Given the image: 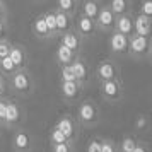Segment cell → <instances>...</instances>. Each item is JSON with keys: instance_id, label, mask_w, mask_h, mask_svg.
<instances>
[{"instance_id": "obj_1", "label": "cell", "mask_w": 152, "mask_h": 152, "mask_svg": "<svg viewBox=\"0 0 152 152\" xmlns=\"http://www.w3.org/2000/svg\"><path fill=\"white\" fill-rule=\"evenodd\" d=\"M75 120L79 123V126H86V128L97 125V121H99V108H97V104L92 99H84L82 103L79 104V108H77Z\"/></svg>"}, {"instance_id": "obj_2", "label": "cell", "mask_w": 152, "mask_h": 152, "mask_svg": "<svg viewBox=\"0 0 152 152\" xmlns=\"http://www.w3.org/2000/svg\"><path fill=\"white\" fill-rule=\"evenodd\" d=\"M10 86L12 89L21 94V96H29L33 89H34V80H33V75L28 69H22V70H17L10 75Z\"/></svg>"}, {"instance_id": "obj_3", "label": "cell", "mask_w": 152, "mask_h": 152, "mask_svg": "<svg viewBox=\"0 0 152 152\" xmlns=\"http://www.w3.org/2000/svg\"><path fill=\"white\" fill-rule=\"evenodd\" d=\"M99 94L108 103H120L123 99V84L120 79L99 82Z\"/></svg>"}, {"instance_id": "obj_4", "label": "cell", "mask_w": 152, "mask_h": 152, "mask_svg": "<svg viewBox=\"0 0 152 152\" xmlns=\"http://www.w3.org/2000/svg\"><path fill=\"white\" fill-rule=\"evenodd\" d=\"M149 51H151V39H149V38L137 36V34H132L130 38H128L126 53H128L132 58H135V60L147 58V56H149Z\"/></svg>"}, {"instance_id": "obj_5", "label": "cell", "mask_w": 152, "mask_h": 152, "mask_svg": "<svg viewBox=\"0 0 152 152\" xmlns=\"http://www.w3.org/2000/svg\"><path fill=\"white\" fill-rule=\"evenodd\" d=\"M55 128L62 132L70 142H74V144H75L77 137H79V123H77V120H75L74 115H70V113L62 115V116L56 120Z\"/></svg>"}, {"instance_id": "obj_6", "label": "cell", "mask_w": 152, "mask_h": 152, "mask_svg": "<svg viewBox=\"0 0 152 152\" xmlns=\"http://www.w3.org/2000/svg\"><path fill=\"white\" fill-rule=\"evenodd\" d=\"M96 79L99 82L120 79V67H118V63L115 62V60H111V58L101 60L96 67Z\"/></svg>"}, {"instance_id": "obj_7", "label": "cell", "mask_w": 152, "mask_h": 152, "mask_svg": "<svg viewBox=\"0 0 152 152\" xmlns=\"http://www.w3.org/2000/svg\"><path fill=\"white\" fill-rule=\"evenodd\" d=\"M74 31H75L82 39H91V38H94V34L97 33L96 21H92V19H89V17H84V15L77 14L75 21H74Z\"/></svg>"}, {"instance_id": "obj_8", "label": "cell", "mask_w": 152, "mask_h": 152, "mask_svg": "<svg viewBox=\"0 0 152 152\" xmlns=\"http://www.w3.org/2000/svg\"><path fill=\"white\" fill-rule=\"evenodd\" d=\"M12 149L15 152H31L33 151V138L24 128H17L12 137Z\"/></svg>"}, {"instance_id": "obj_9", "label": "cell", "mask_w": 152, "mask_h": 152, "mask_svg": "<svg viewBox=\"0 0 152 152\" xmlns=\"http://www.w3.org/2000/svg\"><path fill=\"white\" fill-rule=\"evenodd\" d=\"M69 67H70V70H72L74 77H75V80L80 84V86H84V84L87 82V79H89V67H87V62H86L84 58L75 56Z\"/></svg>"}, {"instance_id": "obj_10", "label": "cell", "mask_w": 152, "mask_h": 152, "mask_svg": "<svg viewBox=\"0 0 152 152\" xmlns=\"http://www.w3.org/2000/svg\"><path fill=\"white\" fill-rule=\"evenodd\" d=\"M60 45H63L65 48H69L75 56H79L80 50H82V38L72 29V31H67V33L60 34Z\"/></svg>"}, {"instance_id": "obj_11", "label": "cell", "mask_w": 152, "mask_h": 152, "mask_svg": "<svg viewBox=\"0 0 152 152\" xmlns=\"http://www.w3.org/2000/svg\"><path fill=\"white\" fill-rule=\"evenodd\" d=\"M96 26L103 33H111L113 31V28H115V15L110 12L108 5L99 7V12H97V17H96Z\"/></svg>"}, {"instance_id": "obj_12", "label": "cell", "mask_w": 152, "mask_h": 152, "mask_svg": "<svg viewBox=\"0 0 152 152\" xmlns=\"http://www.w3.org/2000/svg\"><path fill=\"white\" fill-rule=\"evenodd\" d=\"M9 58L12 60V63L15 65L17 70H22V69H28V51L22 45H17V43H12L10 46V53H9Z\"/></svg>"}, {"instance_id": "obj_13", "label": "cell", "mask_w": 152, "mask_h": 152, "mask_svg": "<svg viewBox=\"0 0 152 152\" xmlns=\"http://www.w3.org/2000/svg\"><path fill=\"white\" fill-rule=\"evenodd\" d=\"M113 31L130 38L133 34V14L126 12V14H121L118 17H115V28H113Z\"/></svg>"}, {"instance_id": "obj_14", "label": "cell", "mask_w": 152, "mask_h": 152, "mask_svg": "<svg viewBox=\"0 0 152 152\" xmlns=\"http://www.w3.org/2000/svg\"><path fill=\"white\" fill-rule=\"evenodd\" d=\"M82 89L84 86H80L79 82H60V96L69 103L77 101L82 94Z\"/></svg>"}, {"instance_id": "obj_15", "label": "cell", "mask_w": 152, "mask_h": 152, "mask_svg": "<svg viewBox=\"0 0 152 152\" xmlns=\"http://www.w3.org/2000/svg\"><path fill=\"white\" fill-rule=\"evenodd\" d=\"M110 51L115 55H123L126 53V46H128V38L123 34H120L116 31H111L110 33V41H108Z\"/></svg>"}, {"instance_id": "obj_16", "label": "cell", "mask_w": 152, "mask_h": 152, "mask_svg": "<svg viewBox=\"0 0 152 152\" xmlns=\"http://www.w3.org/2000/svg\"><path fill=\"white\" fill-rule=\"evenodd\" d=\"M151 29H152V19L151 17H145V15H142V14H137L133 17V34L149 38Z\"/></svg>"}, {"instance_id": "obj_17", "label": "cell", "mask_w": 152, "mask_h": 152, "mask_svg": "<svg viewBox=\"0 0 152 152\" xmlns=\"http://www.w3.org/2000/svg\"><path fill=\"white\" fill-rule=\"evenodd\" d=\"M55 22H56V36L74 29V17L63 14L60 10H55Z\"/></svg>"}, {"instance_id": "obj_18", "label": "cell", "mask_w": 152, "mask_h": 152, "mask_svg": "<svg viewBox=\"0 0 152 152\" xmlns=\"http://www.w3.org/2000/svg\"><path fill=\"white\" fill-rule=\"evenodd\" d=\"M19 121H21V106L15 103V101H9L4 126H15Z\"/></svg>"}, {"instance_id": "obj_19", "label": "cell", "mask_w": 152, "mask_h": 152, "mask_svg": "<svg viewBox=\"0 0 152 152\" xmlns=\"http://www.w3.org/2000/svg\"><path fill=\"white\" fill-rule=\"evenodd\" d=\"M31 31H33V34H34L36 38H39V39H50V38H51L48 28H46V24H45L43 14H39L34 21H33V24H31Z\"/></svg>"}, {"instance_id": "obj_20", "label": "cell", "mask_w": 152, "mask_h": 152, "mask_svg": "<svg viewBox=\"0 0 152 152\" xmlns=\"http://www.w3.org/2000/svg\"><path fill=\"white\" fill-rule=\"evenodd\" d=\"M97 12H99V4H97V0H82V2H80V12H79L80 15L96 21Z\"/></svg>"}, {"instance_id": "obj_21", "label": "cell", "mask_w": 152, "mask_h": 152, "mask_svg": "<svg viewBox=\"0 0 152 152\" xmlns=\"http://www.w3.org/2000/svg\"><path fill=\"white\" fill-rule=\"evenodd\" d=\"M55 58H56V63L60 67H67V65L72 63V60L75 58V55L69 48H65L63 45H58L56 46V51H55Z\"/></svg>"}, {"instance_id": "obj_22", "label": "cell", "mask_w": 152, "mask_h": 152, "mask_svg": "<svg viewBox=\"0 0 152 152\" xmlns=\"http://www.w3.org/2000/svg\"><path fill=\"white\" fill-rule=\"evenodd\" d=\"M130 5H132V0H111L108 4V9L115 17H118L121 14L130 12Z\"/></svg>"}, {"instance_id": "obj_23", "label": "cell", "mask_w": 152, "mask_h": 152, "mask_svg": "<svg viewBox=\"0 0 152 152\" xmlns=\"http://www.w3.org/2000/svg\"><path fill=\"white\" fill-rule=\"evenodd\" d=\"M77 9H79V0H56V9L63 14L74 17L77 14Z\"/></svg>"}, {"instance_id": "obj_24", "label": "cell", "mask_w": 152, "mask_h": 152, "mask_svg": "<svg viewBox=\"0 0 152 152\" xmlns=\"http://www.w3.org/2000/svg\"><path fill=\"white\" fill-rule=\"evenodd\" d=\"M137 142H138V138L133 133H126V135H123L121 142L118 145V152H133Z\"/></svg>"}, {"instance_id": "obj_25", "label": "cell", "mask_w": 152, "mask_h": 152, "mask_svg": "<svg viewBox=\"0 0 152 152\" xmlns=\"http://www.w3.org/2000/svg\"><path fill=\"white\" fill-rule=\"evenodd\" d=\"M48 138H50V144H51V145H58V144H74V142H70L69 138L65 137V135H63L60 130H56L55 126L50 130Z\"/></svg>"}, {"instance_id": "obj_26", "label": "cell", "mask_w": 152, "mask_h": 152, "mask_svg": "<svg viewBox=\"0 0 152 152\" xmlns=\"http://www.w3.org/2000/svg\"><path fill=\"white\" fill-rule=\"evenodd\" d=\"M43 19H45V24H46V28H48L50 34L51 38L56 36V22H55V10H48V12H45L43 14Z\"/></svg>"}, {"instance_id": "obj_27", "label": "cell", "mask_w": 152, "mask_h": 152, "mask_svg": "<svg viewBox=\"0 0 152 152\" xmlns=\"http://www.w3.org/2000/svg\"><path fill=\"white\" fill-rule=\"evenodd\" d=\"M14 72H17V69H15V65L12 63V60H10L9 56L0 60V74H2V75H9L10 77Z\"/></svg>"}, {"instance_id": "obj_28", "label": "cell", "mask_w": 152, "mask_h": 152, "mask_svg": "<svg viewBox=\"0 0 152 152\" xmlns=\"http://www.w3.org/2000/svg\"><path fill=\"white\" fill-rule=\"evenodd\" d=\"M147 125H149V118H147V115L138 113L137 116H135V120H133V130L135 132H142V130L147 128Z\"/></svg>"}, {"instance_id": "obj_29", "label": "cell", "mask_w": 152, "mask_h": 152, "mask_svg": "<svg viewBox=\"0 0 152 152\" xmlns=\"http://www.w3.org/2000/svg\"><path fill=\"white\" fill-rule=\"evenodd\" d=\"M60 82H77L69 65L67 67H60Z\"/></svg>"}, {"instance_id": "obj_30", "label": "cell", "mask_w": 152, "mask_h": 152, "mask_svg": "<svg viewBox=\"0 0 152 152\" xmlns=\"http://www.w3.org/2000/svg\"><path fill=\"white\" fill-rule=\"evenodd\" d=\"M101 152H118V144L115 140H111V138H103Z\"/></svg>"}, {"instance_id": "obj_31", "label": "cell", "mask_w": 152, "mask_h": 152, "mask_svg": "<svg viewBox=\"0 0 152 152\" xmlns=\"http://www.w3.org/2000/svg\"><path fill=\"white\" fill-rule=\"evenodd\" d=\"M138 14L152 19V0H142L140 2V12Z\"/></svg>"}, {"instance_id": "obj_32", "label": "cell", "mask_w": 152, "mask_h": 152, "mask_svg": "<svg viewBox=\"0 0 152 152\" xmlns=\"http://www.w3.org/2000/svg\"><path fill=\"white\" fill-rule=\"evenodd\" d=\"M9 101H10V99H7V97H0V126H4V123H5V115H7Z\"/></svg>"}, {"instance_id": "obj_33", "label": "cell", "mask_w": 152, "mask_h": 152, "mask_svg": "<svg viewBox=\"0 0 152 152\" xmlns=\"http://www.w3.org/2000/svg\"><path fill=\"white\" fill-rule=\"evenodd\" d=\"M10 46H12V43L9 41V39H0V60L2 58H7L9 53H10Z\"/></svg>"}, {"instance_id": "obj_34", "label": "cell", "mask_w": 152, "mask_h": 152, "mask_svg": "<svg viewBox=\"0 0 152 152\" xmlns=\"http://www.w3.org/2000/svg\"><path fill=\"white\" fill-rule=\"evenodd\" d=\"M101 142H103V138H91L87 144V152H101Z\"/></svg>"}, {"instance_id": "obj_35", "label": "cell", "mask_w": 152, "mask_h": 152, "mask_svg": "<svg viewBox=\"0 0 152 152\" xmlns=\"http://www.w3.org/2000/svg\"><path fill=\"white\" fill-rule=\"evenodd\" d=\"M51 152H74V144H58V145H51Z\"/></svg>"}, {"instance_id": "obj_36", "label": "cell", "mask_w": 152, "mask_h": 152, "mask_svg": "<svg viewBox=\"0 0 152 152\" xmlns=\"http://www.w3.org/2000/svg\"><path fill=\"white\" fill-rule=\"evenodd\" d=\"M133 152H151V147H149V144H147V142H144V140H138L137 145H135V149H133Z\"/></svg>"}, {"instance_id": "obj_37", "label": "cell", "mask_w": 152, "mask_h": 152, "mask_svg": "<svg viewBox=\"0 0 152 152\" xmlns=\"http://www.w3.org/2000/svg\"><path fill=\"white\" fill-rule=\"evenodd\" d=\"M0 21H7V5L4 0H0Z\"/></svg>"}, {"instance_id": "obj_38", "label": "cell", "mask_w": 152, "mask_h": 152, "mask_svg": "<svg viewBox=\"0 0 152 152\" xmlns=\"http://www.w3.org/2000/svg\"><path fill=\"white\" fill-rule=\"evenodd\" d=\"M9 31V26H7V21H0V39H4L5 34Z\"/></svg>"}, {"instance_id": "obj_39", "label": "cell", "mask_w": 152, "mask_h": 152, "mask_svg": "<svg viewBox=\"0 0 152 152\" xmlns=\"http://www.w3.org/2000/svg\"><path fill=\"white\" fill-rule=\"evenodd\" d=\"M4 92H5V77L0 74V97H4Z\"/></svg>"}, {"instance_id": "obj_40", "label": "cell", "mask_w": 152, "mask_h": 152, "mask_svg": "<svg viewBox=\"0 0 152 152\" xmlns=\"http://www.w3.org/2000/svg\"><path fill=\"white\" fill-rule=\"evenodd\" d=\"M34 2H38V0H34Z\"/></svg>"}]
</instances>
